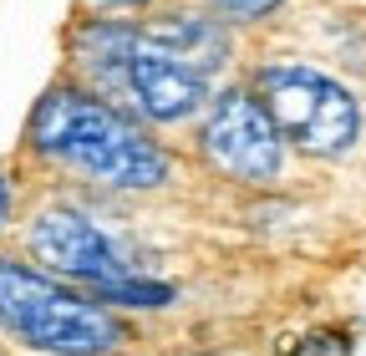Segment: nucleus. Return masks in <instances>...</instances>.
Segmentation results:
<instances>
[{
    "label": "nucleus",
    "instance_id": "6",
    "mask_svg": "<svg viewBox=\"0 0 366 356\" xmlns=\"http://www.w3.org/2000/svg\"><path fill=\"white\" fill-rule=\"evenodd\" d=\"M31 254L41 264H51L56 275H66V280H86L92 290L127 280V264H122L117 244L92 224L81 209H71V204H51V209L36 214Z\"/></svg>",
    "mask_w": 366,
    "mask_h": 356
},
{
    "label": "nucleus",
    "instance_id": "2",
    "mask_svg": "<svg viewBox=\"0 0 366 356\" xmlns=\"http://www.w3.org/2000/svg\"><path fill=\"white\" fill-rule=\"evenodd\" d=\"M26 148L41 163L112 189H158L168 178V153L143 132V122L122 117L66 76L36 97L26 117Z\"/></svg>",
    "mask_w": 366,
    "mask_h": 356
},
{
    "label": "nucleus",
    "instance_id": "10",
    "mask_svg": "<svg viewBox=\"0 0 366 356\" xmlns=\"http://www.w3.org/2000/svg\"><path fill=\"white\" fill-rule=\"evenodd\" d=\"M295 356H351V336H346V331H320V336H305Z\"/></svg>",
    "mask_w": 366,
    "mask_h": 356
},
{
    "label": "nucleus",
    "instance_id": "5",
    "mask_svg": "<svg viewBox=\"0 0 366 356\" xmlns=\"http://www.w3.org/2000/svg\"><path fill=\"white\" fill-rule=\"evenodd\" d=\"M194 148L214 173L239 178V184H269L285 168L280 132H274V122L264 117V107L254 102L244 81L219 86L204 102L199 127H194Z\"/></svg>",
    "mask_w": 366,
    "mask_h": 356
},
{
    "label": "nucleus",
    "instance_id": "12",
    "mask_svg": "<svg viewBox=\"0 0 366 356\" xmlns=\"http://www.w3.org/2000/svg\"><path fill=\"white\" fill-rule=\"evenodd\" d=\"M346 6H366V0H346Z\"/></svg>",
    "mask_w": 366,
    "mask_h": 356
},
{
    "label": "nucleus",
    "instance_id": "1",
    "mask_svg": "<svg viewBox=\"0 0 366 356\" xmlns=\"http://www.w3.org/2000/svg\"><path fill=\"white\" fill-rule=\"evenodd\" d=\"M66 81L86 86L132 122H194L204 102L214 97V76L183 61L173 46L137 21H97L81 16L66 26Z\"/></svg>",
    "mask_w": 366,
    "mask_h": 356
},
{
    "label": "nucleus",
    "instance_id": "7",
    "mask_svg": "<svg viewBox=\"0 0 366 356\" xmlns=\"http://www.w3.org/2000/svg\"><path fill=\"white\" fill-rule=\"evenodd\" d=\"M194 6H204L209 16H219L229 31H239V26H259L269 16H280L290 0H194Z\"/></svg>",
    "mask_w": 366,
    "mask_h": 356
},
{
    "label": "nucleus",
    "instance_id": "8",
    "mask_svg": "<svg viewBox=\"0 0 366 356\" xmlns=\"http://www.w3.org/2000/svg\"><path fill=\"white\" fill-rule=\"evenodd\" d=\"M97 300H117V305H168L173 290L168 285H153V280H117V285H102V290H92Z\"/></svg>",
    "mask_w": 366,
    "mask_h": 356
},
{
    "label": "nucleus",
    "instance_id": "4",
    "mask_svg": "<svg viewBox=\"0 0 366 356\" xmlns=\"http://www.w3.org/2000/svg\"><path fill=\"white\" fill-rule=\"evenodd\" d=\"M0 331L51 356H107L127 341V326L107 305L81 300L21 259H0Z\"/></svg>",
    "mask_w": 366,
    "mask_h": 356
},
{
    "label": "nucleus",
    "instance_id": "9",
    "mask_svg": "<svg viewBox=\"0 0 366 356\" xmlns=\"http://www.w3.org/2000/svg\"><path fill=\"white\" fill-rule=\"evenodd\" d=\"M158 0H71V21L81 16H97V21H127V16H143L153 11Z\"/></svg>",
    "mask_w": 366,
    "mask_h": 356
},
{
    "label": "nucleus",
    "instance_id": "3",
    "mask_svg": "<svg viewBox=\"0 0 366 356\" xmlns=\"http://www.w3.org/2000/svg\"><path fill=\"white\" fill-rule=\"evenodd\" d=\"M249 92L274 122L280 143L305 158H346L361 138V97L331 71L295 56H264L249 71Z\"/></svg>",
    "mask_w": 366,
    "mask_h": 356
},
{
    "label": "nucleus",
    "instance_id": "11",
    "mask_svg": "<svg viewBox=\"0 0 366 356\" xmlns=\"http://www.w3.org/2000/svg\"><path fill=\"white\" fill-rule=\"evenodd\" d=\"M6 214H11V178L0 168V224H6Z\"/></svg>",
    "mask_w": 366,
    "mask_h": 356
}]
</instances>
